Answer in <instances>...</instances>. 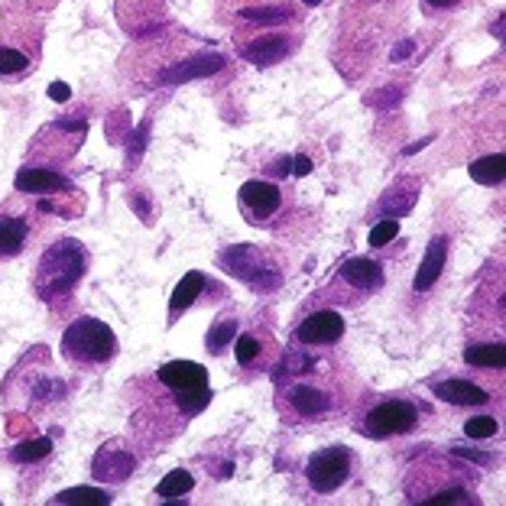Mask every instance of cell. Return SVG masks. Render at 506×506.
Returning a JSON list of instances; mask_svg holds the SVG:
<instances>
[{
  "mask_svg": "<svg viewBox=\"0 0 506 506\" xmlns=\"http://www.w3.org/2000/svg\"><path fill=\"white\" fill-rule=\"evenodd\" d=\"M192 487H195V477L188 474V471H169V474L157 484V493L163 500H172V497H186Z\"/></svg>",
  "mask_w": 506,
  "mask_h": 506,
  "instance_id": "25",
  "label": "cell"
},
{
  "mask_svg": "<svg viewBox=\"0 0 506 506\" xmlns=\"http://www.w3.org/2000/svg\"><path fill=\"white\" fill-rule=\"evenodd\" d=\"M134 468H137V458L120 441H107L91 458V477L101 481V484H124L126 477L134 474Z\"/></svg>",
  "mask_w": 506,
  "mask_h": 506,
  "instance_id": "6",
  "label": "cell"
},
{
  "mask_svg": "<svg viewBox=\"0 0 506 506\" xmlns=\"http://www.w3.org/2000/svg\"><path fill=\"white\" fill-rule=\"evenodd\" d=\"M354 458L344 445H328L321 451H315L306 464V481L315 493H335L338 487L348 484Z\"/></svg>",
  "mask_w": 506,
  "mask_h": 506,
  "instance_id": "4",
  "label": "cell"
},
{
  "mask_svg": "<svg viewBox=\"0 0 506 506\" xmlns=\"http://www.w3.org/2000/svg\"><path fill=\"white\" fill-rule=\"evenodd\" d=\"M14 186H16V192H23V195H68L72 192V182L53 169H20Z\"/></svg>",
  "mask_w": 506,
  "mask_h": 506,
  "instance_id": "11",
  "label": "cell"
},
{
  "mask_svg": "<svg viewBox=\"0 0 506 506\" xmlns=\"http://www.w3.org/2000/svg\"><path fill=\"white\" fill-rule=\"evenodd\" d=\"M218 260H221L224 273L238 276L240 283H247L253 292H273L283 286L279 267L269 260L267 250H260V247H250V244L228 247V250H221Z\"/></svg>",
  "mask_w": 506,
  "mask_h": 506,
  "instance_id": "2",
  "label": "cell"
},
{
  "mask_svg": "<svg viewBox=\"0 0 506 506\" xmlns=\"http://www.w3.org/2000/svg\"><path fill=\"white\" fill-rule=\"evenodd\" d=\"M30 59L20 53V49H10V46H0V75H20L26 72Z\"/></svg>",
  "mask_w": 506,
  "mask_h": 506,
  "instance_id": "29",
  "label": "cell"
},
{
  "mask_svg": "<svg viewBox=\"0 0 506 506\" xmlns=\"http://www.w3.org/2000/svg\"><path fill=\"white\" fill-rule=\"evenodd\" d=\"M416 201H419V179H412V176H400V179L390 186V192L380 198V215L396 218V221H400L402 215H410Z\"/></svg>",
  "mask_w": 506,
  "mask_h": 506,
  "instance_id": "12",
  "label": "cell"
},
{
  "mask_svg": "<svg viewBox=\"0 0 506 506\" xmlns=\"http://www.w3.org/2000/svg\"><path fill=\"white\" fill-rule=\"evenodd\" d=\"M88 269V253L75 238H62L56 240L53 247H46V253L39 257L36 267V292L43 302H53L59 296H68V292L78 286V279Z\"/></svg>",
  "mask_w": 506,
  "mask_h": 506,
  "instance_id": "1",
  "label": "cell"
},
{
  "mask_svg": "<svg viewBox=\"0 0 506 506\" xmlns=\"http://www.w3.org/2000/svg\"><path fill=\"white\" fill-rule=\"evenodd\" d=\"M445 260H448V238H432L429 240V250H425L422 263H419V269H416L412 289L416 292L432 289V286L439 283L441 269H445Z\"/></svg>",
  "mask_w": 506,
  "mask_h": 506,
  "instance_id": "13",
  "label": "cell"
},
{
  "mask_svg": "<svg viewBox=\"0 0 506 506\" xmlns=\"http://www.w3.org/2000/svg\"><path fill=\"white\" fill-rule=\"evenodd\" d=\"M461 0H425V7H432V10H451L458 7Z\"/></svg>",
  "mask_w": 506,
  "mask_h": 506,
  "instance_id": "39",
  "label": "cell"
},
{
  "mask_svg": "<svg viewBox=\"0 0 506 506\" xmlns=\"http://www.w3.org/2000/svg\"><path fill=\"white\" fill-rule=\"evenodd\" d=\"M464 360L471 367H484V370H500L506 364V348L503 344H471L464 350Z\"/></svg>",
  "mask_w": 506,
  "mask_h": 506,
  "instance_id": "21",
  "label": "cell"
},
{
  "mask_svg": "<svg viewBox=\"0 0 506 506\" xmlns=\"http://www.w3.org/2000/svg\"><path fill=\"white\" fill-rule=\"evenodd\" d=\"M468 491H461V487H451V491H439L432 493L429 500H422V503H468Z\"/></svg>",
  "mask_w": 506,
  "mask_h": 506,
  "instance_id": "33",
  "label": "cell"
},
{
  "mask_svg": "<svg viewBox=\"0 0 506 506\" xmlns=\"http://www.w3.org/2000/svg\"><path fill=\"white\" fill-rule=\"evenodd\" d=\"M338 276H341L344 283L354 286V289H364V292H373L383 286V267H380L377 260H370V257H354V260H348L338 269Z\"/></svg>",
  "mask_w": 506,
  "mask_h": 506,
  "instance_id": "15",
  "label": "cell"
},
{
  "mask_svg": "<svg viewBox=\"0 0 506 506\" xmlns=\"http://www.w3.org/2000/svg\"><path fill=\"white\" fill-rule=\"evenodd\" d=\"M341 335H344V319H341V312H331V309L309 315V319L296 328L299 344H335V341H341Z\"/></svg>",
  "mask_w": 506,
  "mask_h": 506,
  "instance_id": "9",
  "label": "cell"
},
{
  "mask_svg": "<svg viewBox=\"0 0 506 506\" xmlns=\"http://www.w3.org/2000/svg\"><path fill=\"white\" fill-rule=\"evenodd\" d=\"M419 425V410L406 400H390L380 402L367 412L360 432L370 439H390V435H406Z\"/></svg>",
  "mask_w": 506,
  "mask_h": 506,
  "instance_id": "5",
  "label": "cell"
},
{
  "mask_svg": "<svg viewBox=\"0 0 506 506\" xmlns=\"http://www.w3.org/2000/svg\"><path fill=\"white\" fill-rule=\"evenodd\" d=\"M497 432H500V422L493 416H474L464 422V435L468 439H491Z\"/></svg>",
  "mask_w": 506,
  "mask_h": 506,
  "instance_id": "28",
  "label": "cell"
},
{
  "mask_svg": "<svg viewBox=\"0 0 506 506\" xmlns=\"http://www.w3.org/2000/svg\"><path fill=\"white\" fill-rule=\"evenodd\" d=\"M221 68H224V56L205 53V56H192V59H182V62H176V66L163 68V72L157 75V82L172 88V85H188V82H195V78H208V75L221 72Z\"/></svg>",
  "mask_w": 506,
  "mask_h": 506,
  "instance_id": "7",
  "label": "cell"
},
{
  "mask_svg": "<svg viewBox=\"0 0 506 506\" xmlns=\"http://www.w3.org/2000/svg\"><path fill=\"white\" fill-rule=\"evenodd\" d=\"M201 289H205V273H198V269H192V273L182 276L179 286L172 289V299H169V315H172V321L179 319V315L186 312L188 306H192L195 299L201 296Z\"/></svg>",
  "mask_w": 506,
  "mask_h": 506,
  "instance_id": "19",
  "label": "cell"
},
{
  "mask_svg": "<svg viewBox=\"0 0 506 506\" xmlns=\"http://www.w3.org/2000/svg\"><path fill=\"white\" fill-rule=\"evenodd\" d=\"M62 350H66L68 360H78V364H105L117 350V338H114V331L105 321L78 319L66 328Z\"/></svg>",
  "mask_w": 506,
  "mask_h": 506,
  "instance_id": "3",
  "label": "cell"
},
{
  "mask_svg": "<svg viewBox=\"0 0 506 506\" xmlns=\"http://www.w3.org/2000/svg\"><path fill=\"white\" fill-rule=\"evenodd\" d=\"M234 354H238L240 367H250L253 360H257V354H260V341L253 335H240L238 341H234Z\"/></svg>",
  "mask_w": 506,
  "mask_h": 506,
  "instance_id": "31",
  "label": "cell"
},
{
  "mask_svg": "<svg viewBox=\"0 0 506 506\" xmlns=\"http://www.w3.org/2000/svg\"><path fill=\"white\" fill-rule=\"evenodd\" d=\"M435 396L451 406H484L491 400L487 390H481L477 383H468V380H445V383H435Z\"/></svg>",
  "mask_w": 506,
  "mask_h": 506,
  "instance_id": "16",
  "label": "cell"
},
{
  "mask_svg": "<svg viewBox=\"0 0 506 506\" xmlns=\"http://www.w3.org/2000/svg\"><path fill=\"white\" fill-rule=\"evenodd\" d=\"M149 143V120H143L140 126L134 130V147H126V166H137L143 157V149Z\"/></svg>",
  "mask_w": 506,
  "mask_h": 506,
  "instance_id": "32",
  "label": "cell"
},
{
  "mask_svg": "<svg viewBox=\"0 0 506 506\" xmlns=\"http://www.w3.org/2000/svg\"><path fill=\"white\" fill-rule=\"evenodd\" d=\"M176 402H179L182 419H192V416H198V412L211 402V390H208V387L186 390V393H176Z\"/></svg>",
  "mask_w": 506,
  "mask_h": 506,
  "instance_id": "27",
  "label": "cell"
},
{
  "mask_svg": "<svg viewBox=\"0 0 506 506\" xmlns=\"http://www.w3.org/2000/svg\"><path fill=\"white\" fill-rule=\"evenodd\" d=\"M292 43L286 36H279V33H269V36H260L253 39V43L244 46V59L250 62V66H276V62H283L286 56H289Z\"/></svg>",
  "mask_w": 506,
  "mask_h": 506,
  "instance_id": "14",
  "label": "cell"
},
{
  "mask_svg": "<svg viewBox=\"0 0 506 506\" xmlns=\"http://www.w3.org/2000/svg\"><path fill=\"white\" fill-rule=\"evenodd\" d=\"M240 20L263 23V26H279V23L292 20L289 4H267V7H240Z\"/></svg>",
  "mask_w": 506,
  "mask_h": 506,
  "instance_id": "23",
  "label": "cell"
},
{
  "mask_svg": "<svg viewBox=\"0 0 506 506\" xmlns=\"http://www.w3.org/2000/svg\"><path fill=\"white\" fill-rule=\"evenodd\" d=\"M451 454L454 458H468V461H477V464H491L493 461L491 454H477V451H471V448H451Z\"/></svg>",
  "mask_w": 506,
  "mask_h": 506,
  "instance_id": "35",
  "label": "cell"
},
{
  "mask_svg": "<svg viewBox=\"0 0 506 506\" xmlns=\"http://www.w3.org/2000/svg\"><path fill=\"white\" fill-rule=\"evenodd\" d=\"M234 338H238V319H234V315H221V319L208 328L205 348H208L211 354H224V348L234 344Z\"/></svg>",
  "mask_w": 506,
  "mask_h": 506,
  "instance_id": "24",
  "label": "cell"
},
{
  "mask_svg": "<svg viewBox=\"0 0 506 506\" xmlns=\"http://www.w3.org/2000/svg\"><path fill=\"white\" fill-rule=\"evenodd\" d=\"M56 506H107L111 503V493L97 491V487H72V491L56 493Z\"/></svg>",
  "mask_w": 506,
  "mask_h": 506,
  "instance_id": "22",
  "label": "cell"
},
{
  "mask_svg": "<svg viewBox=\"0 0 506 506\" xmlns=\"http://www.w3.org/2000/svg\"><path fill=\"white\" fill-rule=\"evenodd\" d=\"M289 402H292V410H296L299 416H306V419L321 416V412L331 410V396L319 387H306V383L289 390Z\"/></svg>",
  "mask_w": 506,
  "mask_h": 506,
  "instance_id": "17",
  "label": "cell"
},
{
  "mask_svg": "<svg viewBox=\"0 0 506 506\" xmlns=\"http://www.w3.org/2000/svg\"><path fill=\"white\" fill-rule=\"evenodd\" d=\"M26 238H30L26 218L0 215V257H16L26 247Z\"/></svg>",
  "mask_w": 506,
  "mask_h": 506,
  "instance_id": "18",
  "label": "cell"
},
{
  "mask_svg": "<svg viewBox=\"0 0 506 506\" xmlns=\"http://www.w3.org/2000/svg\"><path fill=\"white\" fill-rule=\"evenodd\" d=\"M429 143H432V137H425V140H419V143H410V147L402 149V153H406V157H412V153H419V149H425V147H429Z\"/></svg>",
  "mask_w": 506,
  "mask_h": 506,
  "instance_id": "40",
  "label": "cell"
},
{
  "mask_svg": "<svg viewBox=\"0 0 506 506\" xmlns=\"http://www.w3.org/2000/svg\"><path fill=\"white\" fill-rule=\"evenodd\" d=\"M412 53H416V39H402L393 53H390V62H406Z\"/></svg>",
  "mask_w": 506,
  "mask_h": 506,
  "instance_id": "34",
  "label": "cell"
},
{
  "mask_svg": "<svg viewBox=\"0 0 506 506\" xmlns=\"http://www.w3.org/2000/svg\"><path fill=\"white\" fill-rule=\"evenodd\" d=\"M292 172H296V176H309V172H312V159H309V157H292Z\"/></svg>",
  "mask_w": 506,
  "mask_h": 506,
  "instance_id": "37",
  "label": "cell"
},
{
  "mask_svg": "<svg viewBox=\"0 0 506 506\" xmlns=\"http://www.w3.org/2000/svg\"><path fill=\"white\" fill-rule=\"evenodd\" d=\"M396 234H400V221L396 218H383L380 224H373L370 247H387L390 240H396Z\"/></svg>",
  "mask_w": 506,
  "mask_h": 506,
  "instance_id": "30",
  "label": "cell"
},
{
  "mask_svg": "<svg viewBox=\"0 0 506 506\" xmlns=\"http://www.w3.org/2000/svg\"><path fill=\"white\" fill-rule=\"evenodd\" d=\"M49 451H53V439H33V441H20V445L10 451V458H14L16 464H33V461H39V458H46Z\"/></svg>",
  "mask_w": 506,
  "mask_h": 506,
  "instance_id": "26",
  "label": "cell"
},
{
  "mask_svg": "<svg viewBox=\"0 0 506 506\" xmlns=\"http://www.w3.org/2000/svg\"><path fill=\"white\" fill-rule=\"evenodd\" d=\"M130 205H134V208L140 211L143 221H149V201H147V198H140V195H134V198H130Z\"/></svg>",
  "mask_w": 506,
  "mask_h": 506,
  "instance_id": "38",
  "label": "cell"
},
{
  "mask_svg": "<svg viewBox=\"0 0 506 506\" xmlns=\"http://www.w3.org/2000/svg\"><path fill=\"white\" fill-rule=\"evenodd\" d=\"M49 97H53V101H68V97H72V88H68L66 82H56V85H49Z\"/></svg>",
  "mask_w": 506,
  "mask_h": 506,
  "instance_id": "36",
  "label": "cell"
},
{
  "mask_svg": "<svg viewBox=\"0 0 506 506\" xmlns=\"http://www.w3.org/2000/svg\"><path fill=\"white\" fill-rule=\"evenodd\" d=\"M159 383L169 387L172 393H186V390H201L208 387V370L195 360H169L157 370Z\"/></svg>",
  "mask_w": 506,
  "mask_h": 506,
  "instance_id": "10",
  "label": "cell"
},
{
  "mask_svg": "<svg viewBox=\"0 0 506 506\" xmlns=\"http://www.w3.org/2000/svg\"><path fill=\"white\" fill-rule=\"evenodd\" d=\"M306 7H319V4H325V0H302Z\"/></svg>",
  "mask_w": 506,
  "mask_h": 506,
  "instance_id": "41",
  "label": "cell"
},
{
  "mask_svg": "<svg viewBox=\"0 0 506 506\" xmlns=\"http://www.w3.org/2000/svg\"><path fill=\"white\" fill-rule=\"evenodd\" d=\"M240 205L250 211L253 221H267V218L276 215L279 205H283V192H279L276 182L250 179V182H244V188H240Z\"/></svg>",
  "mask_w": 506,
  "mask_h": 506,
  "instance_id": "8",
  "label": "cell"
},
{
  "mask_svg": "<svg viewBox=\"0 0 506 506\" xmlns=\"http://www.w3.org/2000/svg\"><path fill=\"white\" fill-rule=\"evenodd\" d=\"M471 179L477 186H500L506 179V159L503 153H493V157H481L477 163H471Z\"/></svg>",
  "mask_w": 506,
  "mask_h": 506,
  "instance_id": "20",
  "label": "cell"
}]
</instances>
